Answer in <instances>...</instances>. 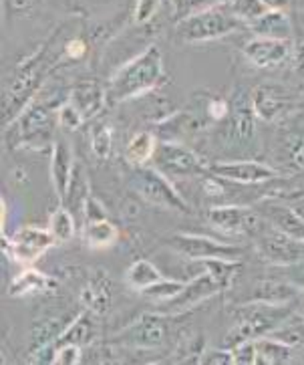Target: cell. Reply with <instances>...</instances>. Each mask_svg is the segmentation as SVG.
Returning <instances> with one entry per match:
<instances>
[{
    "mask_svg": "<svg viewBox=\"0 0 304 365\" xmlns=\"http://www.w3.org/2000/svg\"><path fill=\"white\" fill-rule=\"evenodd\" d=\"M164 55L157 45H150L133 59L125 61L107 81V99L111 103L133 101L141 95L152 93L164 81Z\"/></svg>",
    "mask_w": 304,
    "mask_h": 365,
    "instance_id": "1",
    "label": "cell"
},
{
    "mask_svg": "<svg viewBox=\"0 0 304 365\" xmlns=\"http://www.w3.org/2000/svg\"><path fill=\"white\" fill-rule=\"evenodd\" d=\"M290 315H293V303L276 305L264 301H250L246 305H240L232 329L224 337V347L232 349L238 343L266 337L272 331L284 325Z\"/></svg>",
    "mask_w": 304,
    "mask_h": 365,
    "instance_id": "2",
    "label": "cell"
},
{
    "mask_svg": "<svg viewBox=\"0 0 304 365\" xmlns=\"http://www.w3.org/2000/svg\"><path fill=\"white\" fill-rule=\"evenodd\" d=\"M55 55L51 43L43 45L36 51L35 55L28 61H24L23 65L16 69L14 77H12L9 89L4 91V121L9 123V119L16 118L24 107L28 106V101L33 99L36 89L41 87L43 79L47 77V73L55 67Z\"/></svg>",
    "mask_w": 304,
    "mask_h": 365,
    "instance_id": "3",
    "label": "cell"
},
{
    "mask_svg": "<svg viewBox=\"0 0 304 365\" xmlns=\"http://www.w3.org/2000/svg\"><path fill=\"white\" fill-rule=\"evenodd\" d=\"M55 123H59V119L57 111H53V103L47 99H36L12 119L6 140L14 148H45L53 140Z\"/></svg>",
    "mask_w": 304,
    "mask_h": 365,
    "instance_id": "4",
    "label": "cell"
},
{
    "mask_svg": "<svg viewBox=\"0 0 304 365\" xmlns=\"http://www.w3.org/2000/svg\"><path fill=\"white\" fill-rule=\"evenodd\" d=\"M244 29L248 26L226 4V6H216V9L182 16L174 26V33L182 43H208L222 36L234 35Z\"/></svg>",
    "mask_w": 304,
    "mask_h": 365,
    "instance_id": "5",
    "label": "cell"
},
{
    "mask_svg": "<svg viewBox=\"0 0 304 365\" xmlns=\"http://www.w3.org/2000/svg\"><path fill=\"white\" fill-rule=\"evenodd\" d=\"M256 113L252 107V91L238 87L230 97V113L220 121L216 140L228 150H250L256 145Z\"/></svg>",
    "mask_w": 304,
    "mask_h": 365,
    "instance_id": "6",
    "label": "cell"
},
{
    "mask_svg": "<svg viewBox=\"0 0 304 365\" xmlns=\"http://www.w3.org/2000/svg\"><path fill=\"white\" fill-rule=\"evenodd\" d=\"M131 190L141 200H145L155 208L169 212H189V204L186 198L177 192L172 180L155 168H147V165L135 168L131 174Z\"/></svg>",
    "mask_w": 304,
    "mask_h": 365,
    "instance_id": "7",
    "label": "cell"
},
{
    "mask_svg": "<svg viewBox=\"0 0 304 365\" xmlns=\"http://www.w3.org/2000/svg\"><path fill=\"white\" fill-rule=\"evenodd\" d=\"M153 168L159 170L169 180H189L208 174L210 164L196 153L192 148H186L179 142L159 140L153 155Z\"/></svg>",
    "mask_w": 304,
    "mask_h": 365,
    "instance_id": "8",
    "label": "cell"
},
{
    "mask_svg": "<svg viewBox=\"0 0 304 365\" xmlns=\"http://www.w3.org/2000/svg\"><path fill=\"white\" fill-rule=\"evenodd\" d=\"M165 245L186 260H240L244 257V248L204 235L179 232L169 236Z\"/></svg>",
    "mask_w": 304,
    "mask_h": 365,
    "instance_id": "9",
    "label": "cell"
},
{
    "mask_svg": "<svg viewBox=\"0 0 304 365\" xmlns=\"http://www.w3.org/2000/svg\"><path fill=\"white\" fill-rule=\"evenodd\" d=\"M254 240L260 257L268 260L270 264L286 267L304 260V240L282 232L270 222L254 236Z\"/></svg>",
    "mask_w": 304,
    "mask_h": 365,
    "instance_id": "10",
    "label": "cell"
},
{
    "mask_svg": "<svg viewBox=\"0 0 304 365\" xmlns=\"http://www.w3.org/2000/svg\"><path fill=\"white\" fill-rule=\"evenodd\" d=\"M208 222L222 230L224 235L254 236L268 224V220L256 208H246L238 204H220L208 210Z\"/></svg>",
    "mask_w": 304,
    "mask_h": 365,
    "instance_id": "11",
    "label": "cell"
},
{
    "mask_svg": "<svg viewBox=\"0 0 304 365\" xmlns=\"http://www.w3.org/2000/svg\"><path fill=\"white\" fill-rule=\"evenodd\" d=\"M167 339V319L164 313H145L113 337V341L131 349H157Z\"/></svg>",
    "mask_w": 304,
    "mask_h": 365,
    "instance_id": "12",
    "label": "cell"
},
{
    "mask_svg": "<svg viewBox=\"0 0 304 365\" xmlns=\"http://www.w3.org/2000/svg\"><path fill=\"white\" fill-rule=\"evenodd\" d=\"M208 172L214 176L222 178L224 182L238 184V186H260L272 182L281 176L276 168L254 160H226V162H216L210 164Z\"/></svg>",
    "mask_w": 304,
    "mask_h": 365,
    "instance_id": "13",
    "label": "cell"
},
{
    "mask_svg": "<svg viewBox=\"0 0 304 365\" xmlns=\"http://www.w3.org/2000/svg\"><path fill=\"white\" fill-rule=\"evenodd\" d=\"M296 97L284 85L278 83H260L252 89V107L258 119L274 123L284 119L293 111Z\"/></svg>",
    "mask_w": 304,
    "mask_h": 365,
    "instance_id": "14",
    "label": "cell"
},
{
    "mask_svg": "<svg viewBox=\"0 0 304 365\" xmlns=\"http://www.w3.org/2000/svg\"><path fill=\"white\" fill-rule=\"evenodd\" d=\"M220 291H224V284L214 274L199 272L196 277H192L189 281H186V287L179 291L177 297H174L167 303H162V307H164L162 313L164 315H182V313H186L189 309L199 305L201 301L218 294Z\"/></svg>",
    "mask_w": 304,
    "mask_h": 365,
    "instance_id": "15",
    "label": "cell"
},
{
    "mask_svg": "<svg viewBox=\"0 0 304 365\" xmlns=\"http://www.w3.org/2000/svg\"><path fill=\"white\" fill-rule=\"evenodd\" d=\"M55 245V238L48 228L41 226H23L12 235L11 242H4V250L12 257V260L31 264L38 257H43L48 248Z\"/></svg>",
    "mask_w": 304,
    "mask_h": 365,
    "instance_id": "16",
    "label": "cell"
},
{
    "mask_svg": "<svg viewBox=\"0 0 304 365\" xmlns=\"http://www.w3.org/2000/svg\"><path fill=\"white\" fill-rule=\"evenodd\" d=\"M204 111V109H201ZM198 109H186V111H174L169 118H165L164 121L155 123V135L159 140L165 142H179L184 143L186 140L196 138L198 133L206 130L208 125V115Z\"/></svg>",
    "mask_w": 304,
    "mask_h": 365,
    "instance_id": "17",
    "label": "cell"
},
{
    "mask_svg": "<svg viewBox=\"0 0 304 365\" xmlns=\"http://www.w3.org/2000/svg\"><path fill=\"white\" fill-rule=\"evenodd\" d=\"M244 57L256 69H274L290 59L293 41H278V38H264L254 36L244 45Z\"/></svg>",
    "mask_w": 304,
    "mask_h": 365,
    "instance_id": "18",
    "label": "cell"
},
{
    "mask_svg": "<svg viewBox=\"0 0 304 365\" xmlns=\"http://www.w3.org/2000/svg\"><path fill=\"white\" fill-rule=\"evenodd\" d=\"M69 99L73 106L79 109L85 121H93L109 103L107 87L95 79H83L69 91Z\"/></svg>",
    "mask_w": 304,
    "mask_h": 365,
    "instance_id": "19",
    "label": "cell"
},
{
    "mask_svg": "<svg viewBox=\"0 0 304 365\" xmlns=\"http://www.w3.org/2000/svg\"><path fill=\"white\" fill-rule=\"evenodd\" d=\"M256 210L262 214L274 228H278V230L294 236V238L304 240V220L298 214L294 212L286 202L278 200V198H274V200H270L268 198V200L260 202Z\"/></svg>",
    "mask_w": 304,
    "mask_h": 365,
    "instance_id": "20",
    "label": "cell"
},
{
    "mask_svg": "<svg viewBox=\"0 0 304 365\" xmlns=\"http://www.w3.org/2000/svg\"><path fill=\"white\" fill-rule=\"evenodd\" d=\"M75 170V160H73V152H70L69 143L65 140L53 143V153H51V182L57 198L63 202L65 192L69 188L70 176Z\"/></svg>",
    "mask_w": 304,
    "mask_h": 365,
    "instance_id": "21",
    "label": "cell"
},
{
    "mask_svg": "<svg viewBox=\"0 0 304 365\" xmlns=\"http://www.w3.org/2000/svg\"><path fill=\"white\" fill-rule=\"evenodd\" d=\"M111 299H113L111 279L107 277V272L97 271L81 291V305L93 311L95 315H103L111 307Z\"/></svg>",
    "mask_w": 304,
    "mask_h": 365,
    "instance_id": "22",
    "label": "cell"
},
{
    "mask_svg": "<svg viewBox=\"0 0 304 365\" xmlns=\"http://www.w3.org/2000/svg\"><path fill=\"white\" fill-rule=\"evenodd\" d=\"M248 31H252L254 36L264 38H278V41H293V23L286 11H268L264 12L254 23L248 24Z\"/></svg>",
    "mask_w": 304,
    "mask_h": 365,
    "instance_id": "23",
    "label": "cell"
},
{
    "mask_svg": "<svg viewBox=\"0 0 304 365\" xmlns=\"http://www.w3.org/2000/svg\"><path fill=\"white\" fill-rule=\"evenodd\" d=\"M97 335V323H95V313L85 309L83 313H79L77 317L70 321L69 325L65 327V331L59 335V339L55 341V345H79V347H87L91 345Z\"/></svg>",
    "mask_w": 304,
    "mask_h": 365,
    "instance_id": "24",
    "label": "cell"
},
{
    "mask_svg": "<svg viewBox=\"0 0 304 365\" xmlns=\"http://www.w3.org/2000/svg\"><path fill=\"white\" fill-rule=\"evenodd\" d=\"M303 291H298L294 284H290L286 279L276 277V279H266V281H260L254 289V294L250 301H264V303H293L294 299Z\"/></svg>",
    "mask_w": 304,
    "mask_h": 365,
    "instance_id": "25",
    "label": "cell"
},
{
    "mask_svg": "<svg viewBox=\"0 0 304 365\" xmlns=\"http://www.w3.org/2000/svg\"><path fill=\"white\" fill-rule=\"evenodd\" d=\"M91 184H89V178L87 172L81 164H75L73 170V176H70L69 188L65 192V198H63V206L69 208L70 212H81L85 210V204L91 198Z\"/></svg>",
    "mask_w": 304,
    "mask_h": 365,
    "instance_id": "26",
    "label": "cell"
},
{
    "mask_svg": "<svg viewBox=\"0 0 304 365\" xmlns=\"http://www.w3.org/2000/svg\"><path fill=\"white\" fill-rule=\"evenodd\" d=\"M159 138L153 131H137L125 148V162L133 168L147 165L155 155Z\"/></svg>",
    "mask_w": 304,
    "mask_h": 365,
    "instance_id": "27",
    "label": "cell"
},
{
    "mask_svg": "<svg viewBox=\"0 0 304 365\" xmlns=\"http://www.w3.org/2000/svg\"><path fill=\"white\" fill-rule=\"evenodd\" d=\"M83 242L89 248L101 250L117 245L119 240V228L111 222L109 218L103 220H93V222H83Z\"/></svg>",
    "mask_w": 304,
    "mask_h": 365,
    "instance_id": "28",
    "label": "cell"
},
{
    "mask_svg": "<svg viewBox=\"0 0 304 365\" xmlns=\"http://www.w3.org/2000/svg\"><path fill=\"white\" fill-rule=\"evenodd\" d=\"M53 284V281L48 279L47 274L35 271V269H24L23 272H19L9 284V294L11 297H26V294H36L48 291V287Z\"/></svg>",
    "mask_w": 304,
    "mask_h": 365,
    "instance_id": "29",
    "label": "cell"
},
{
    "mask_svg": "<svg viewBox=\"0 0 304 365\" xmlns=\"http://www.w3.org/2000/svg\"><path fill=\"white\" fill-rule=\"evenodd\" d=\"M162 279H164L162 271L153 264L152 260L147 259L133 260V262L129 264L127 271H125V283H127L131 289L140 291V293L143 289L159 283Z\"/></svg>",
    "mask_w": 304,
    "mask_h": 365,
    "instance_id": "30",
    "label": "cell"
},
{
    "mask_svg": "<svg viewBox=\"0 0 304 365\" xmlns=\"http://www.w3.org/2000/svg\"><path fill=\"white\" fill-rule=\"evenodd\" d=\"M256 349L258 364L281 365L293 361V347H288L286 343L278 341L274 337H260V339H256Z\"/></svg>",
    "mask_w": 304,
    "mask_h": 365,
    "instance_id": "31",
    "label": "cell"
},
{
    "mask_svg": "<svg viewBox=\"0 0 304 365\" xmlns=\"http://www.w3.org/2000/svg\"><path fill=\"white\" fill-rule=\"evenodd\" d=\"M48 230L55 238V242H69L73 236L77 235V224H75V216L69 208L61 206L55 212L48 216Z\"/></svg>",
    "mask_w": 304,
    "mask_h": 365,
    "instance_id": "32",
    "label": "cell"
},
{
    "mask_svg": "<svg viewBox=\"0 0 304 365\" xmlns=\"http://www.w3.org/2000/svg\"><path fill=\"white\" fill-rule=\"evenodd\" d=\"M113 150V130L107 121L97 119L91 128V152L99 160H107Z\"/></svg>",
    "mask_w": 304,
    "mask_h": 365,
    "instance_id": "33",
    "label": "cell"
},
{
    "mask_svg": "<svg viewBox=\"0 0 304 365\" xmlns=\"http://www.w3.org/2000/svg\"><path fill=\"white\" fill-rule=\"evenodd\" d=\"M186 287V281H177V279H162L159 283L152 284V287H147V289H143L141 294L145 297V299H150L153 303H157V305H162V303H167V301H172L174 297L179 294V291Z\"/></svg>",
    "mask_w": 304,
    "mask_h": 365,
    "instance_id": "34",
    "label": "cell"
},
{
    "mask_svg": "<svg viewBox=\"0 0 304 365\" xmlns=\"http://www.w3.org/2000/svg\"><path fill=\"white\" fill-rule=\"evenodd\" d=\"M228 6L246 26L250 23H254L256 19H260L264 12L270 11L262 0H230Z\"/></svg>",
    "mask_w": 304,
    "mask_h": 365,
    "instance_id": "35",
    "label": "cell"
},
{
    "mask_svg": "<svg viewBox=\"0 0 304 365\" xmlns=\"http://www.w3.org/2000/svg\"><path fill=\"white\" fill-rule=\"evenodd\" d=\"M282 150H284V155H282L284 164L290 170H304V131L290 135L284 142Z\"/></svg>",
    "mask_w": 304,
    "mask_h": 365,
    "instance_id": "36",
    "label": "cell"
},
{
    "mask_svg": "<svg viewBox=\"0 0 304 365\" xmlns=\"http://www.w3.org/2000/svg\"><path fill=\"white\" fill-rule=\"evenodd\" d=\"M266 337H274V339H278V341L286 343V345L293 347V349H296V347H304V329L296 327L290 319H288L284 325H281L278 329H274L270 335H266Z\"/></svg>",
    "mask_w": 304,
    "mask_h": 365,
    "instance_id": "37",
    "label": "cell"
},
{
    "mask_svg": "<svg viewBox=\"0 0 304 365\" xmlns=\"http://www.w3.org/2000/svg\"><path fill=\"white\" fill-rule=\"evenodd\" d=\"M57 119H59L61 130H67V131L79 130L83 123H87L85 118L79 113V109L73 106L69 99H67L63 106H59V109H57Z\"/></svg>",
    "mask_w": 304,
    "mask_h": 365,
    "instance_id": "38",
    "label": "cell"
},
{
    "mask_svg": "<svg viewBox=\"0 0 304 365\" xmlns=\"http://www.w3.org/2000/svg\"><path fill=\"white\" fill-rule=\"evenodd\" d=\"M159 9H162V0H135V6H133V23L150 24L157 16Z\"/></svg>",
    "mask_w": 304,
    "mask_h": 365,
    "instance_id": "39",
    "label": "cell"
},
{
    "mask_svg": "<svg viewBox=\"0 0 304 365\" xmlns=\"http://www.w3.org/2000/svg\"><path fill=\"white\" fill-rule=\"evenodd\" d=\"M204 111H206V115L210 121L214 123H220L224 119L228 118V113H230V99H224V97H210V99H206V103H204Z\"/></svg>",
    "mask_w": 304,
    "mask_h": 365,
    "instance_id": "40",
    "label": "cell"
},
{
    "mask_svg": "<svg viewBox=\"0 0 304 365\" xmlns=\"http://www.w3.org/2000/svg\"><path fill=\"white\" fill-rule=\"evenodd\" d=\"M230 0H182V4L177 6V14L179 19L194 14L199 11H208V9H216V6H226Z\"/></svg>",
    "mask_w": 304,
    "mask_h": 365,
    "instance_id": "41",
    "label": "cell"
},
{
    "mask_svg": "<svg viewBox=\"0 0 304 365\" xmlns=\"http://www.w3.org/2000/svg\"><path fill=\"white\" fill-rule=\"evenodd\" d=\"M232 354H234V361L238 365H254L258 364V349H256V339H250V341H242L232 347Z\"/></svg>",
    "mask_w": 304,
    "mask_h": 365,
    "instance_id": "42",
    "label": "cell"
},
{
    "mask_svg": "<svg viewBox=\"0 0 304 365\" xmlns=\"http://www.w3.org/2000/svg\"><path fill=\"white\" fill-rule=\"evenodd\" d=\"M55 347H57V351H55V364L57 365L81 364L83 347L73 345V343H67V345H55Z\"/></svg>",
    "mask_w": 304,
    "mask_h": 365,
    "instance_id": "43",
    "label": "cell"
},
{
    "mask_svg": "<svg viewBox=\"0 0 304 365\" xmlns=\"http://www.w3.org/2000/svg\"><path fill=\"white\" fill-rule=\"evenodd\" d=\"M199 364L208 365H234V354L228 347H220V349H208L199 357Z\"/></svg>",
    "mask_w": 304,
    "mask_h": 365,
    "instance_id": "44",
    "label": "cell"
},
{
    "mask_svg": "<svg viewBox=\"0 0 304 365\" xmlns=\"http://www.w3.org/2000/svg\"><path fill=\"white\" fill-rule=\"evenodd\" d=\"M87 51H89V45L83 41V38H69L65 45H63V59L65 61H73V63H77V61H81L85 55H87Z\"/></svg>",
    "mask_w": 304,
    "mask_h": 365,
    "instance_id": "45",
    "label": "cell"
},
{
    "mask_svg": "<svg viewBox=\"0 0 304 365\" xmlns=\"http://www.w3.org/2000/svg\"><path fill=\"white\" fill-rule=\"evenodd\" d=\"M284 274H281L282 279H286L288 283L294 284L298 291L304 293V260L294 262V264H286V267H278Z\"/></svg>",
    "mask_w": 304,
    "mask_h": 365,
    "instance_id": "46",
    "label": "cell"
},
{
    "mask_svg": "<svg viewBox=\"0 0 304 365\" xmlns=\"http://www.w3.org/2000/svg\"><path fill=\"white\" fill-rule=\"evenodd\" d=\"M83 218H85V222L103 220V218H107L105 206H103L101 202L97 200L95 196H91V198L87 200V204H85V210H83Z\"/></svg>",
    "mask_w": 304,
    "mask_h": 365,
    "instance_id": "47",
    "label": "cell"
},
{
    "mask_svg": "<svg viewBox=\"0 0 304 365\" xmlns=\"http://www.w3.org/2000/svg\"><path fill=\"white\" fill-rule=\"evenodd\" d=\"M290 65L296 73H304V41H293Z\"/></svg>",
    "mask_w": 304,
    "mask_h": 365,
    "instance_id": "48",
    "label": "cell"
},
{
    "mask_svg": "<svg viewBox=\"0 0 304 365\" xmlns=\"http://www.w3.org/2000/svg\"><path fill=\"white\" fill-rule=\"evenodd\" d=\"M278 200H281V198H278ZM282 202H286V204L293 208L294 212L298 214V216L304 220V192L303 194H298V196H293L290 200H282Z\"/></svg>",
    "mask_w": 304,
    "mask_h": 365,
    "instance_id": "49",
    "label": "cell"
},
{
    "mask_svg": "<svg viewBox=\"0 0 304 365\" xmlns=\"http://www.w3.org/2000/svg\"><path fill=\"white\" fill-rule=\"evenodd\" d=\"M270 11H286L290 6V0H262Z\"/></svg>",
    "mask_w": 304,
    "mask_h": 365,
    "instance_id": "50",
    "label": "cell"
},
{
    "mask_svg": "<svg viewBox=\"0 0 304 365\" xmlns=\"http://www.w3.org/2000/svg\"><path fill=\"white\" fill-rule=\"evenodd\" d=\"M303 319H304V313H303Z\"/></svg>",
    "mask_w": 304,
    "mask_h": 365,
    "instance_id": "51",
    "label": "cell"
}]
</instances>
